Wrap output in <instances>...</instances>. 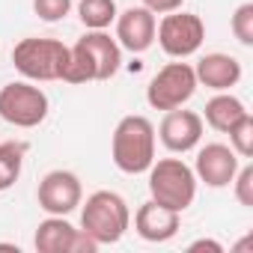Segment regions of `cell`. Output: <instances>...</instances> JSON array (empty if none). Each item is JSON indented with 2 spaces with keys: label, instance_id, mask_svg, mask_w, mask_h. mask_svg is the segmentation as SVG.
<instances>
[{
  "label": "cell",
  "instance_id": "6da1fadb",
  "mask_svg": "<svg viewBox=\"0 0 253 253\" xmlns=\"http://www.w3.org/2000/svg\"><path fill=\"white\" fill-rule=\"evenodd\" d=\"M122 66L119 42L104 30H86L69 48V66L63 81L66 84H89V81H110Z\"/></svg>",
  "mask_w": 253,
  "mask_h": 253
},
{
  "label": "cell",
  "instance_id": "7a4b0ae2",
  "mask_svg": "<svg viewBox=\"0 0 253 253\" xmlns=\"http://www.w3.org/2000/svg\"><path fill=\"white\" fill-rule=\"evenodd\" d=\"M110 158L128 176L146 173L155 161V125L140 113L122 116L110 137Z\"/></svg>",
  "mask_w": 253,
  "mask_h": 253
},
{
  "label": "cell",
  "instance_id": "3957f363",
  "mask_svg": "<svg viewBox=\"0 0 253 253\" xmlns=\"http://www.w3.org/2000/svg\"><path fill=\"white\" fill-rule=\"evenodd\" d=\"M81 229L98 244H116L131 226V209L116 191H95L81 203Z\"/></svg>",
  "mask_w": 253,
  "mask_h": 253
},
{
  "label": "cell",
  "instance_id": "277c9868",
  "mask_svg": "<svg viewBox=\"0 0 253 253\" xmlns=\"http://www.w3.org/2000/svg\"><path fill=\"white\" fill-rule=\"evenodd\" d=\"M12 66L21 72L24 81H33V84L63 81L69 66V45H63L60 39L27 36L12 48Z\"/></svg>",
  "mask_w": 253,
  "mask_h": 253
},
{
  "label": "cell",
  "instance_id": "5b68a950",
  "mask_svg": "<svg viewBox=\"0 0 253 253\" xmlns=\"http://www.w3.org/2000/svg\"><path fill=\"white\" fill-rule=\"evenodd\" d=\"M149 173V200L173 209V211H185L194 206L197 200V173L194 167H188L182 158H161L152 161Z\"/></svg>",
  "mask_w": 253,
  "mask_h": 253
},
{
  "label": "cell",
  "instance_id": "8992f818",
  "mask_svg": "<svg viewBox=\"0 0 253 253\" xmlns=\"http://www.w3.org/2000/svg\"><path fill=\"white\" fill-rule=\"evenodd\" d=\"M51 101L33 81H12L0 89V119L15 128H36L48 119Z\"/></svg>",
  "mask_w": 253,
  "mask_h": 253
},
{
  "label": "cell",
  "instance_id": "52a82bcc",
  "mask_svg": "<svg viewBox=\"0 0 253 253\" xmlns=\"http://www.w3.org/2000/svg\"><path fill=\"white\" fill-rule=\"evenodd\" d=\"M197 86L200 84H197L194 66L176 60V63L161 66L152 75V81L146 86V101H149L152 110H176V107H185L194 98Z\"/></svg>",
  "mask_w": 253,
  "mask_h": 253
},
{
  "label": "cell",
  "instance_id": "ba28073f",
  "mask_svg": "<svg viewBox=\"0 0 253 253\" xmlns=\"http://www.w3.org/2000/svg\"><path fill=\"white\" fill-rule=\"evenodd\" d=\"M155 39L161 45V51L173 60H188L203 48L206 39V24L200 15L194 12H167L155 30Z\"/></svg>",
  "mask_w": 253,
  "mask_h": 253
},
{
  "label": "cell",
  "instance_id": "9c48e42d",
  "mask_svg": "<svg viewBox=\"0 0 253 253\" xmlns=\"http://www.w3.org/2000/svg\"><path fill=\"white\" fill-rule=\"evenodd\" d=\"M39 253H95L98 244L78 226L66 220V214H48L33 235Z\"/></svg>",
  "mask_w": 253,
  "mask_h": 253
},
{
  "label": "cell",
  "instance_id": "30bf717a",
  "mask_svg": "<svg viewBox=\"0 0 253 253\" xmlns=\"http://www.w3.org/2000/svg\"><path fill=\"white\" fill-rule=\"evenodd\" d=\"M36 200L45 214H72L84 203V185L72 170H51L42 176Z\"/></svg>",
  "mask_w": 253,
  "mask_h": 253
},
{
  "label": "cell",
  "instance_id": "8fae6325",
  "mask_svg": "<svg viewBox=\"0 0 253 253\" xmlns=\"http://www.w3.org/2000/svg\"><path fill=\"white\" fill-rule=\"evenodd\" d=\"M167 152L173 155H185L191 149L200 146L203 140V116L194 113V110H185V107H176V110H164V119L158 125V134H155Z\"/></svg>",
  "mask_w": 253,
  "mask_h": 253
},
{
  "label": "cell",
  "instance_id": "7c38bea8",
  "mask_svg": "<svg viewBox=\"0 0 253 253\" xmlns=\"http://www.w3.org/2000/svg\"><path fill=\"white\" fill-rule=\"evenodd\" d=\"M238 167H241V158L235 155L232 146H226V143H206L197 152L194 173H197V182H203L209 188H226V185H232Z\"/></svg>",
  "mask_w": 253,
  "mask_h": 253
},
{
  "label": "cell",
  "instance_id": "4fadbf2b",
  "mask_svg": "<svg viewBox=\"0 0 253 253\" xmlns=\"http://www.w3.org/2000/svg\"><path fill=\"white\" fill-rule=\"evenodd\" d=\"M116 42L119 48L131 51V54H143L155 45V30H158V18L146 9V6H128L125 12H116Z\"/></svg>",
  "mask_w": 253,
  "mask_h": 253
},
{
  "label": "cell",
  "instance_id": "5bb4252c",
  "mask_svg": "<svg viewBox=\"0 0 253 253\" xmlns=\"http://www.w3.org/2000/svg\"><path fill=\"white\" fill-rule=\"evenodd\" d=\"M134 229L143 241L149 244H164L170 238H176V232L182 229V214L155 203V200H146L137 214H134Z\"/></svg>",
  "mask_w": 253,
  "mask_h": 253
},
{
  "label": "cell",
  "instance_id": "9a60e30c",
  "mask_svg": "<svg viewBox=\"0 0 253 253\" xmlns=\"http://www.w3.org/2000/svg\"><path fill=\"white\" fill-rule=\"evenodd\" d=\"M194 75H197L200 86H209L214 92H226V89H232L241 81V63L232 54L211 51V54H206V57L197 60Z\"/></svg>",
  "mask_w": 253,
  "mask_h": 253
},
{
  "label": "cell",
  "instance_id": "2e32d148",
  "mask_svg": "<svg viewBox=\"0 0 253 253\" xmlns=\"http://www.w3.org/2000/svg\"><path fill=\"white\" fill-rule=\"evenodd\" d=\"M244 113H250V110L244 107V101H241V98H235V95L226 89V92H217V95H211V98L206 101V113H203V119L211 125L214 131L226 134L232 125L244 116Z\"/></svg>",
  "mask_w": 253,
  "mask_h": 253
},
{
  "label": "cell",
  "instance_id": "e0dca14e",
  "mask_svg": "<svg viewBox=\"0 0 253 253\" xmlns=\"http://www.w3.org/2000/svg\"><path fill=\"white\" fill-rule=\"evenodd\" d=\"M24 155H27V143H21V140H3L0 143V191H9L21 179Z\"/></svg>",
  "mask_w": 253,
  "mask_h": 253
},
{
  "label": "cell",
  "instance_id": "ac0fdd59",
  "mask_svg": "<svg viewBox=\"0 0 253 253\" xmlns=\"http://www.w3.org/2000/svg\"><path fill=\"white\" fill-rule=\"evenodd\" d=\"M116 0H81L78 18L86 30H107L116 21Z\"/></svg>",
  "mask_w": 253,
  "mask_h": 253
},
{
  "label": "cell",
  "instance_id": "d6986e66",
  "mask_svg": "<svg viewBox=\"0 0 253 253\" xmlns=\"http://www.w3.org/2000/svg\"><path fill=\"white\" fill-rule=\"evenodd\" d=\"M226 134H229V146L235 149L238 158H250L253 155V116L250 113H244Z\"/></svg>",
  "mask_w": 253,
  "mask_h": 253
},
{
  "label": "cell",
  "instance_id": "ffe728a7",
  "mask_svg": "<svg viewBox=\"0 0 253 253\" xmlns=\"http://www.w3.org/2000/svg\"><path fill=\"white\" fill-rule=\"evenodd\" d=\"M232 36L244 45V48H253V3H241L235 12H232Z\"/></svg>",
  "mask_w": 253,
  "mask_h": 253
},
{
  "label": "cell",
  "instance_id": "44dd1931",
  "mask_svg": "<svg viewBox=\"0 0 253 253\" xmlns=\"http://www.w3.org/2000/svg\"><path fill=\"white\" fill-rule=\"evenodd\" d=\"M33 12L42 21L54 24V21H63L72 12V0H33Z\"/></svg>",
  "mask_w": 253,
  "mask_h": 253
},
{
  "label": "cell",
  "instance_id": "7402d4cb",
  "mask_svg": "<svg viewBox=\"0 0 253 253\" xmlns=\"http://www.w3.org/2000/svg\"><path fill=\"white\" fill-rule=\"evenodd\" d=\"M232 191H235V200L244 209H253V167L250 164L238 167V173L232 179Z\"/></svg>",
  "mask_w": 253,
  "mask_h": 253
},
{
  "label": "cell",
  "instance_id": "603a6c76",
  "mask_svg": "<svg viewBox=\"0 0 253 253\" xmlns=\"http://www.w3.org/2000/svg\"><path fill=\"white\" fill-rule=\"evenodd\" d=\"M182 3H185V0H143L140 6H146L152 15H167V12L182 9Z\"/></svg>",
  "mask_w": 253,
  "mask_h": 253
},
{
  "label": "cell",
  "instance_id": "cb8c5ba5",
  "mask_svg": "<svg viewBox=\"0 0 253 253\" xmlns=\"http://www.w3.org/2000/svg\"><path fill=\"white\" fill-rule=\"evenodd\" d=\"M200 250H211V253H223V244L214 238H197L188 244V253H200Z\"/></svg>",
  "mask_w": 253,
  "mask_h": 253
}]
</instances>
